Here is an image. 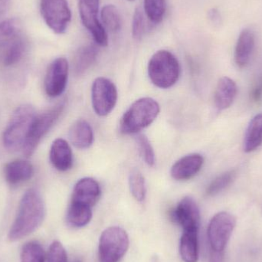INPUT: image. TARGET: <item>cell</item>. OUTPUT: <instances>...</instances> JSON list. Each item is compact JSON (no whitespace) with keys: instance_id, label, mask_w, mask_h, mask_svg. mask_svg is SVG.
<instances>
[{"instance_id":"cell-1","label":"cell","mask_w":262,"mask_h":262,"mask_svg":"<svg viewBox=\"0 0 262 262\" xmlns=\"http://www.w3.org/2000/svg\"><path fill=\"white\" fill-rule=\"evenodd\" d=\"M46 215V206L38 190L30 189L23 195L13 224L8 238L18 241L35 232L42 223Z\"/></svg>"},{"instance_id":"cell-2","label":"cell","mask_w":262,"mask_h":262,"mask_svg":"<svg viewBox=\"0 0 262 262\" xmlns=\"http://www.w3.org/2000/svg\"><path fill=\"white\" fill-rule=\"evenodd\" d=\"M26 49L21 23L17 18L0 21V61L4 66L16 64Z\"/></svg>"},{"instance_id":"cell-3","label":"cell","mask_w":262,"mask_h":262,"mask_svg":"<svg viewBox=\"0 0 262 262\" xmlns=\"http://www.w3.org/2000/svg\"><path fill=\"white\" fill-rule=\"evenodd\" d=\"M35 117V109L31 105L25 104L15 109L3 133V144L8 150L23 149Z\"/></svg>"},{"instance_id":"cell-4","label":"cell","mask_w":262,"mask_h":262,"mask_svg":"<svg viewBox=\"0 0 262 262\" xmlns=\"http://www.w3.org/2000/svg\"><path fill=\"white\" fill-rule=\"evenodd\" d=\"M160 105L151 98H143L133 103L121 118V132L124 134H137L150 125L160 113Z\"/></svg>"},{"instance_id":"cell-5","label":"cell","mask_w":262,"mask_h":262,"mask_svg":"<svg viewBox=\"0 0 262 262\" xmlns=\"http://www.w3.org/2000/svg\"><path fill=\"white\" fill-rule=\"evenodd\" d=\"M148 74L152 84L157 87L169 89L180 78V63L169 51H158L149 60Z\"/></svg>"},{"instance_id":"cell-6","label":"cell","mask_w":262,"mask_h":262,"mask_svg":"<svg viewBox=\"0 0 262 262\" xmlns=\"http://www.w3.org/2000/svg\"><path fill=\"white\" fill-rule=\"evenodd\" d=\"M129 247L127 232L120 227H110L100 238V262H119Z\"/></svg>"},{"instance_id":"cell-7","label":"cell","mask_w":262,"mask_h":262,"mask_svg":"<svg viewBox=\"0 0 262 262\" xmlns=\"http://www.w3.org/2000/svg\"><path fill=\"white\" fill-rule=\"evenodd\" d=\"M64 107V104L61 103L45 113L36 115L23 147L25 157H29L34 154L41 139L52 128L62 113Z\"/></svg>"},{"instance_id":"cell-8","label":"cell","mask_w":262,"mask_h":262,"mask_svg":"<svg viewBox=\"0 0 262 262\" xmlns=\"http://www.w3.org/2000/svg\"><path fill=\"white\" fill-rule=\"evenodd\" d=\"M236 226V219L228 212L215 214L208 227V238L212 252L223 253Z\"/></svg>"},{"instance_id":"cell-9","label":"cell","mask_w":262,"mask_h":262,"mask_svg":"<svg viewBox=\"0 0 262 262\" xmlns=\"http://www.w3.org/2000/svg\"><path fill=\"white\" fill-rule=\"evenodd\" d=\"M40 12L45 23L54 32L63 34L66 32L72 20L67 0H41Z\"/></svg>"},{"instance_id":"cell-10","label":"cell","mask_w":262,"mask_h":262,"mask_svg":"<svg viewBox=\"0 0 262 262\" xmlns=\"http://www.w3.org/2000/svg\"><path fill=\"white\" fill-rule=\"evenodd\" d=\"M92 105L97 115L107 116L115 108L118 101L116 86L105 78H98L92 89Z\"/></svg>"},{"instance_id":"cell-11","label":"cell","mask_w":262,"mask_h":262,"mask_svg":"<svg viewBox=\"0 0 262 262\" xmlns=\"http://www.w3.org/2000/svg\"><path fill=\"white\" fill-rule=\"evenodd\" d=\"M100 0H79L80 17L84 27L92 34L97 44L105 47L108 44L107 32L98 19Z\"/></svg>"},{"instance_id":"cell-12","label":"cell","mask_w":262,"mask_h":262,"mask_svg":"<svg viewBox=\"0 0 262 262\" xmlns=\"http://www.w3.org/2000/svg\"><path fill=\"white\" fill-rule=\"evenodd\" d=\"M69 78V62L64 58L54 60L48 69L45 89L48 96L56 98L66 90Z\"/></svg>"},{"instance_id":"cell-13","label":"cell","mask_w":262,"mask_h":262,"mask_svg":"<svg viewBox=\"0 0 262 262\" xmlns=\"http://www.w3.org/2000/svg\"><path fill=\"white\" fill-rule=\"evenodd\" d=\"M171 217L176 223L182 226L183 230L200 229V209L195 200L191 197L183 198L172 211Z\"/></svg>"},{"instance_id":"cell-14","label":"cell","mask_w":262,"mask_h":262,"mask_svg":"<svg viewBox=\"0 0 262 262\" xmlns=\"http://www.w3.org/2000/svg\"><path fill=\"white\" fill-rule=\"evenodd\" d=\"M101 193V187L96 180L83 178L75 184L71 202L92 208L98 203Z\"/></svg>"},{"instance_id":"cell-15","label":"cell","mask_w":262,"mask_h":262,"mask_svg":"<svg viewBox=\"0 0 262 262\" xmlns=\"http://www.w3.org/2000/svg\"><path fill=\"white\" fill-rule=\"evenodd\" d=\"M203 163L204 158L200 154L185 156L174 163L171 168V176L174 180H190L201 170Z\"/></svg>"},{"instance_id":"cell-16","label":"cell","mask_w":262,"mask_h":262,"mask_svg":"<svg viewBox=\"0 0 262 262\" xmlns=\"http://www.w3.org/2000/svg\"><path fill=\"white\" fill-rule=\"evenodd\" d=\"M238 88L234 80L223 77L219 80L214 93V102L219 111L226 110L233 104L237 96Z\"/></svg>"},{"instance_id":"cell-17","label":"cell","mask_w":262,"mask_h":262,"mask_svg":"<svg viewBox=\"0 0 262 262\" xmlns=\"http://www.w3.org/2000/svg\"><path fill=\"white\" fill-rule=\"evenodd\" d=\"M50 161L54 167L61 172L72 168L73 163L72 149L64 139H56L52 143L50 149Z\"/></svg>"},{"instance_id":"cell-18","label":"cell","mask_w":262,"mask_h":262,"mask_svg":"<svg viewBox=\"0 0 262 262\" xmlns=\"http://www.w3.org/2000/svg\"><path fill=\"white\" fill-rule=\"evenodd\" d=\"M33 175V166L32 163L26 160H13L5 166V179L11 186H15L23 182L28 181Z\"/></svg>"},{"instance_id":"cell-19","label":"cell","mask_w":262,"mask_h":262,"mask_svg":"<svg viewBox=\"0 0 262 262\" xmlns=\"http://www.w3.org/2000/svg\"><path fill=\"white\" fill-rule=\"evenodd\" d=\"M255 35L252 31L248 29L242 31L235 46L234 55L235 64L238 67L243 69L249 64L255 49Z\"/></svg>"},{"instance_id":"cell-20","label":"cell","mask_w":262,"mask_h":262,"mask_svg":"<svg viewBox=\"0 0 262 262\" xmlns=\"http://www.w3.org/2000/svg\"><path fill=\"white\" fill-rule=\"evenodd\" d=\"M69 138L75 147L88 149L94 141V133L90 124L84 120H78L71 127Z\"/></svg>"},{"instance_id":"cell-21","label":"cell","mask_w":262,"mask_h":262,"mask_svg":"<svg viewBox=\"0 0 262 262\" xmlns=\"http://www.w3.org/2000/svg\"><path fill=\"white\" fill-rule=\"evenodd\" d=\"M199 230H183L180 238V252L185 262H197L199 258Z\"/></svg>"},{"instance_id":"cell-22","label":"cell","mask_w":262,"mask_h":262,"mask_svg":"<svg viewBox=\"0 0 262 262\" xmlns=\"http://www.w3.org/2000/svg\"><path fill=\"white\" fill-rule=\"evenodd\" d=\"M262 145V114L255 115L249 123L243 142L245 152H252Z\"/></svg>"},{"instance_id":"cell-23","label":"cell","mask_w":262,"mask_h":262,"mask_svg":"<svg viewBox=\"0 0 262 262\" xmlns=\"http://www.w3.org/2000/svg\"><path fill=\"white\" fill-rule=\"evenodd\" d=\"M92 218V208L71 202L67 214V221L71 226L83 227L90 223Z\"/></svg>"},{"instance_id":"cell-24","label":"cell","mask_w":262,"mask_h":262,"mask_svg":"<svg viewBox=\"0 0 262 262\" xmlns=\"http://www.w3.org/2000/svg\"><path fill=\"white\" fill-rule=\"evenodd\" d=\"M98 52V49L93 46H84L80 49L75 56V72L83 74L87 71L96 60Z\"/></svg>"},{"instance_id":"cell-25","label":"cell","mask_w":262,"mask_h":262,"mask_svg":"<svg viewBox=\"0 0 262 262\" xmlns=\"http://www.w3.org/2000/svg\"><path fill=\"white\" fill-rule=\"evenodd\" d=\"M236 175L237 171L235 169H230L214 179L206 189V195L215 196L223 192L233 183Z\"/></svg>"},{"instance_id":"cell-26","label":"cell","mask_w":262,"mask_h":262,"mask_svg":"<svg viewBox=\"0 0 262 262\" xmlns=\"http://www.w3.org/2000/svg\"><path fill=\"white\" fill-rule=\"evenodd\" d=\"M20 259L21 262H46V252L38 242H28L21 249Z\"/></svg>"},{"instance_id":"cell-27","label":"cell","mask_w":262,"mask_h":262,"mask_svg":"<svg viewBox=\"0 0 262 262\" xmlns=\"http://www.w3.org/2000/svg\"><path fill=\"white\" fill-rule=\"evenodd\" d=\"M101 15L104 26L111 32H116L121 29L122 21L116 6L114 5H106L101 9Z\"/></svg>"},{"instance_id":"cell-28","label":"cell","mask_w":262,"mask_h":262,"mask_svg":"<svg viewBox=\"0 0 262 262\" xmlns=\"http://www.w3.org/2000/svg\"><path fill=\"white\" fill-rule=\"evenodd\" d=\"M129 185L133 196L139 202L144 201L146 195V185L144 177L138 169L130 172Z\"/></svg>"},{"instance_id":"cell-29","label":"cell","mask_w":262,"mask_h":262,"mask_svg":"<svg viewBox=\"0 0 262 262\" xmlns=\"http://www.w3.org/2000/svg\"><path fill=\"white\" fill-rule=\"evenodd\" d=\"M144 11L146 16L152 23H160L166 12V1L144 0Z\"/></svg>"},{"instance_id":"cell-30","label":"cell","mask_w":262,"mask_h":262,"mask_svg":"<svg viewBox=\"0 0 262 262\" xmlns=\"http://www.w3.org/2000/svg\"><path fill=\"white\" fill-rule=\"evenodd\" d=\"M136 141H137L140 155L143 157L145 163L149 166H154L155 164V154L147 137L143 134H138L136 137Z\"/></svg>"},{"instance_id":"cell-31","label":"cell","mask_w":262,"mask_h":262,"mask_svg":"<svg viewBox=\"0 0 262 262\" xmlns=\"http://www.w3.org/2000/svg\"><path fill=\"white\" fill-rule=\"evenodd\" d=\"M47 262H68L67 253L61 243L55 241L49 247Z\"/></svg>"},{"instance_id":"cell-32","label":"cell","mask_w":262,"mask_h":262,"mask_svg":"<svg viewBox=\"0 0 262 262\" xmlns=\"http://www.w3.org/2000/svg\"><path fill=\"white\" fill-rule=\"evenodd\" d=\"M144 30V19L141 9L137 8L134 12L132 21V35L136 40H140Z\"/></svg>"},{"instance_id":"cell-33","label":"cell","mask_w":262,"mask_h":262,"mask_svg":"<svg viewBox=\"0 0 262 262\" xmlns=\"http://www.w3.org/2000/svg\"><path fill=\"white\" fill-rule=\"evenodd\" d=\"M250 99L253 102L258 103L262 100V76L254 83L250 92Z\"/></svg>"},{"instance_id":"cell-34","label":"cell","mask_w":262,"mask_h":262,"mask_svg":"<svg viewBox=\"0 0 262 262\" xmlns=\"http://www.w3.org/2000/svg\"><path fill=\"white\" fill-rule=\"evenodd\" d=\"M209 18H210L214 23H220V19H221L220 12H219V11L217 10L216 9H211L209 12Z\"/></svg>"},{"instance_id":"cell-35","label":"cell","mask_w":262,"mask_h":262,"mask_svg":"<svg viewBox=\"0 0 262 262\" xmlns=\"http://www.w3.org/2000/svg\"><path fill=\"white\" fill-rule=\"evenodd\" d=\"M9 6V0H0V18L6 15Z\"/></svg>"},{"instance_id":"cell-36","label":"cell","mask_w":262,"mask_h":262,"mask_svg":"<svg viewBox=\"0 0 262 262\" xmlns=\"http://www.w3.org/2000/svg\"><path fill=\"white\" fill-rule=\"evenodd\" d=\"M73 262H81V260H75Z\"/></svg>"},{"instance_id":"cell-37","label":"cell","mask_w":262,"mask_h":262,"mask_svg":"<svg viewBox=\"0 0 262 262\" xmlns=\"http://www.w3.org/2000/svg\"><path fill=\"white\" fill-rule=\"evenodd\" d=\"M129 1H134V0H129Z\"/></svg>"}]
</instances>
